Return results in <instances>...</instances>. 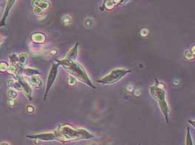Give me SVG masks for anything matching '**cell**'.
I'll return each mask as SVG.
<instances>
[{
	"mask_svg": "<svg viewBox=\"0 0 195 145\" xmlns=\"http://www.w3.org/2000/svg\"><path fill=\"white\" fill-rule=\"evenodd\" d=\"M14 78L16 79L17 81H19L21 87V91H23L26 95V97H27V99H29V100H31V95H32V89L30 85L27 83V80H25L23 78L22 74L19 73V74L15 75V76H13Z\"/></svg>",
	"mask_w": 195,
	"mask_h": 145,
	"instance_id": "obj_6",
	"label": "cell"
},
{
	"mask_svg": "<svg viewBox=\"0 0 195 145\" xmlns=\"http://www.w3.org/2000/svg\"><path fill=\"white\" fill-rule=\"evenodd\" d=\"M7 96H8L10 99H12V100H14V99L17 98L18 91L16 90H14V89H10L9 90L7 91Z\"/></svg>",
	"mask_w": 195,
	"mask_h": 145,
	"instance_id": "obj_16",
	"label": "cell"
},
{
	"mask_svg": "<svg viewBox=\"0 0 195 145\" xmlns=\"http://www.w3.org/2000/svg\"><path fill=\"white\" fill-rule=\"evenodd\" d=\"M63 22L64 23H66L67 24H68V23H69L71 22V17H69V15H67V16H65L63 18Z\"/></svg>",
	"mask_w": 195,
	"mask_h": 145,
	"instance_id": "obj_21",
	"label": "cell"
},
{
	"mask_svg": "<svg viewBox=\"0 0 195 145\" xmlns=\"http://www.w3.org/2000/svg\"><path fill=\"white\" fill-rule=\"evenodd\" d=\"M31 39L34 43L43 44L46 40V38L43 33H34L31 36Z\"/></svg>",
	"mask_w": 195,
	"mask_h": 145,
	"instance_id": "obj_11",
	"label": "cell"
},
{
	"mask_svg": "<svg viewBox=\"0 0 195 145\" xmlns=\"http://www.w3.org/2000/svg\"><path fill=\"white\" fill-rule=\"evenodd\" d=\"M59 65L57 63H53L51 65V69H50L48 75L47 82H46V87H45V91L44 94V97H43V100L44 102L46 100V98L50 90H51V87L53 86V83H54L56 78L57 74H58V68H59Z\"/></svg>",
	"mask_w": 195,
	"mask_h": 145,
	"instance_id": "obj_5",
	"label": "cell"
},
{
	"mask_svg": "<svg viewBox=\"0 0 195 145\" xmlns=\"http://www.w3.org/2000/svg\"><path fill=\"white\" fill-rule=\"evenodd\" d=\"M56 63L59 65H61L63 68L66 70L69 73V75L76 78L77 81H81L86 84L87 86L95 89V86L91 81L85 69L78 63H77L76 60H69V59L64 58L61 60L56 59Z\"/></svg>",
	"mask_w": 195,
	"mask_h": 145,
	"instance_id": "obj_2",
	"label": "cell"
},
{
	"mask_svg": "<svg viewBox=\"0 0 195 145\" xmlns=\"http://www.w3.org/2000/svg\"><path fill=\"white\" fill-rule=\"evenodd\" d=\"M27 138L31 139L39 140L41 142H52L56 141L54 133H43V134H39L35 135H28Z\"/></svg>",
	"mask_w": 195,
	"mask_h": 145,
	"instance_id": "obj_7",
	"label": "cell"
},
{
	"mask_svg": "<svg viewBox=\"0 0 195 145\" xmlns=\"http://www.w3.org/2000/svg\"><path fill=\"white\" fill-rule=\"evenodd\" d=\"M186 145H194V144H193V140H192V136H191L189 127H188V128H187V131H186Z\"/></svg>",
	"mask_w": 195,
	"mask_h": 145,
	"instance_id": "obj_14",
	"label": "cell"
},
{
	"mask_svg": "<svg viewBox=\"0 0 195 145\" xmlns=\"http://www.w3.org/2000/svg\"><path fill=\"white\" fill-rule=\"evenodd\" d=\"M32 5L35 7H39L43 10H45L49 7L50 4L48 1H45V0H33Z\"/></svg>",
	"mask_w": 195,
	"mask_h": 145,
	"instance_id": "obj_12",
	"label": "cell"
},
{
	"mask_svg": "<svg viewBox=\"0 0 195 145\" xmlns=\"http://www.w3.org/2000/svg\"><path fill=\"white\" fill-rule=\"evenodd\" d=\"M21 73L25 74L26 75L29 76H32V75H40L41 73H39V71L36 70V69L31 68V67H27V68H22L21 70Z\"/></svg>",
	"mask_w": 195,
	"mask_h": 145,
	"instance_id": "obj_13",
	"label": "cell"
},
{
	"mask_svg": "<svg viewBox=\"0 0 195 145\" xmlns=\"http://www.w3.org/2000/svg\"><path fill=\"white\" fill-rule=\"evenodd\" d=\"M185 58L186 59H189V60H191V59H193L194 58V46H192V49H189V50L186 51L185 52Z\"/></svg>",
	"mask_w": 195,
	"mask_h": 145,
	"instance_id": "obj_15",
	"label": "cell"
},
{
	"mask_svg": "<svg viewBox=\"0 0 195 145\" xmlns=\"http://www.w3.org/2000/svg\"><path fill=\"white\" fill-rule=\"evenodd\" d=\"M78 43L75 44L74 47L72 48L68 52L66 57H64V59H69V60H74L75 61L77 57V52H78Z\"/></svg>",
	"mask_w": 195,
	"mask_h": 145,
	"instance_id": "obj_10",
	"label": "cell"
},
{
	"mask_svg": "<svg viewBox=\"0 0 195 145\" xmlns=\"http://www.w3.org/2000/svg\"><path fill=\"white\" fill-rule=\"evenodd\" d=\"M130 72V70H127V69L124 68L114 69V70L111 71L108 74H107L103 78L97 81V82L103 85L115 84V83L120 81L123 77H124L125 75Z\"/></svg>",
	"mask_w": 195,
	"mask_h": 145,
	"instance_id": "obj_4",
	"label": "cell"
},
{
	"mask_svg": "<svg viewBox=\"0 0 195 145\" xmlns=\"http://www.w3.org/2000/svg\"><path fill=\"white\" fill-rule=\"evenodd\" d=\"M27 83L30 85V86H33L35 88L39 89L43 86V81L37 75H32V76H29L27 79Z\"/></svg>",
	"mask_w": 195,
	"mask_h": 145,
	"instance_id": "obj_9",
	"label": "cell"
},
{
	"mask_svg": "<svg viewBox=\"0 0 195 145\" xmlns=\"http://www.w3.org/2000/svg\"><path fill=\"white\" fill-rule=\"evenodd\" d=\"M150 94L151 97L156 100L167 124H169L170 109L166 100V91L164 83L159 81L157 78L155 79V83L150 88Z\"/></svg>",
	"mask_w": 195,
	"mask_h": 145,
	"instance_id": "obj_3",
	"label": "cell"
},
{
	"mask_svg": "<svg viewBox=\"0 0 195 145\" xmlns=\"http://www.w3.org/2000/svg\"><path fill=\"white\" fill-rule=\"evenodd\" d=\"M34 12H35V13L36 14V15H41L42 13H43V10H41L40 8H39V7H35V9H34Z\"/></svg>",
	"mask_w": 195,
	"mask_h": 145,
	"instance_id": "obj_20",
	"label": "cell"
},
{
	"mask_svg": "<svg viewBox=\"0 0 195 145\" xmlns=\"http://www.w3.org/2000/svg\"><path fill=\"white\" fill-rule=\"evenodd\" d=\"M0 145H9L7 143H2V144H1Z\"/></svg>",
	"mask_w": 195,
	"mask_h": 145,
	"instance_id": "obj_22",
	"label": "cell"
},
{
	"mask_svg": "<svg viewBox=\"0 0 195 145\" xmlns=\"http://www.w3.org/2000/svg\"><path fill=\"white\" fill-rule=\"evenodd\" d=\"M8 67L9 64L7 63H6L5 61H2V62H0V73L7 72Z\"/></svg>",
	"mask_w": 195,
	"mask_h": 145,
	"instance_id": "obj_17",
	"label": "cell"
},
{
	"mask_svg": "<svg viewBox=\"0 0 195 145\" xmlns=\"http://www.w3.org/2000/svg\"><path fill=\"white\" fill-rule=\"evenodd\" d=\"M139 145H140V144H139Z\"/></svg>",
	"mask_w": 195,
	"mask_h": 145,
	"instance_id": "obj_23",
	"label": "cell"
},
{
	"mask_svg": "<svg viewBox=\"0 0 195 145\" xmlns=\"http://www.w3.org/2000/svg\"><path fill=\"white\" fill-rule=\"evenodd\" d=\"M68 85L69 86H75V85L77 84V79L74 78V77H73L72 75H69V78H68Z\"/></svg>",
	"mask_w": 195,
	"mask_h": 145,
	"instance_id": "obj_18",
	"label": "cell"
},
{
	"mask_svg": "<svg viewBox=\"0 0 195 145\" xmlns=\"http://www.w3.org/2000/svg\"><path fill=\"white\" fill-rule=\"evenodd\" d=\"M15 1H16V0H7V4H6L5 12H4L2 17L1 21H0V28L6 26V21H7V17H8L9 15L10 11L11 8L13 7L14 4H15Z\"/></svg>",
	"mask_w": 195,
	"mask_h": 145,
	"instance_id": "obj_8",
	"label": "cell"
},
{
	"mask_svg": "<svg viewBox=\"0 0 195 145\" xmlns=\"http://www.w3.org/2000/svg\"><path fill=\"white\" fill-rule=\"evenodd\" d=\"M35 107L33 106V105H28L27 108V113H33L34 112H35Z\"/></svg>",
	"mask_w": 195,
	"mask_h": 145,
	"instance_id": "obj_19",
	"label": "cell"
},
{
	"mask_svg": "<svg viewBox=\"0 0 195 145\" xmlns=\"http://www.w3.org/2000/svg\"><path fill=\"white\" fill-rule=\"evenodd\" d=\"M53 133L56 141L63 143L94 138L93 135L89 132L86 129L74 128L67 124L59 126Z\"/></svg>",
	"mask_w": 195,
	"mask_h": 145,
	"instance_id": "obj_1",
	"label": "cell"
}]
</instances>
